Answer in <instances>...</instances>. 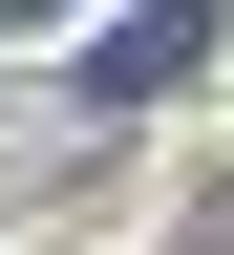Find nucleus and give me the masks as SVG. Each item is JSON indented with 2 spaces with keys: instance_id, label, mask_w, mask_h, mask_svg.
<instances>
[{
  "instance_id": "nucleus-1",
  "label": "nucleus",
  "mask_w": 234,
  "mask_h": 255,
  "mask_svg": "<svg viewBox=\"0 0 234 255\" xmlns=\"http://www.w3.org/2000/svg\"><path fill=\"white\" fill-rule=\"evenodd\" d=\"M192 64H213V0H149V21H107V43H85V107H171Z\"/></svg>"
},
{
  "instance_id": "nucleus-2",
  "label": "nucleus",
  "mask_w": 234,
  "mask_h": 255,
  "mask_svg": "<svg viewBox=\"0 0 234 255\" xmlns=\"http://www.w3.org/2000/svg\"><path fill=\"white\" fill-rule=\"evenodd\" d=\"M43 21H64V0H0V43H43Z\"/></svg>"
}]
</instances>
